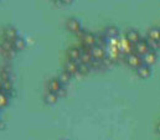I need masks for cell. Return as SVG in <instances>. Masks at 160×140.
<instances>
[{
  "mask_svg": "<svg viewBox=\"0 0 160 140\" xmlns=\"http://www.w3.org/2000/svg\"><path fill=\"white\" fill-rule=\"evenodd\" d=\"M2 36H4L5 40L11 41V42H14V41L16 40V32H15V30L11 29V28H6V29L2 31Z\"/></svg>",
  "mask_w": 160,
  "mask_h": 140,
  "instance_id": "obj_11",
  "label": "cell"
},
{
  "mask_svg": "<svg viewBox=\"0 0 160 140\" xmlns=\"http://www.w3.org/2000/svg\"><path fill=\"white\" fill-rule=\"evenodd\" d=\"M133 48H134V52L137 53V55H139V56H143V55H145L150 48H149V45H148V42H147V40H140L139 42H137L134 46H133Z\"/></svg>",
  "mask_w": 160,
  "mask_h": 140,
  "instance_id": "obj_2",
  "label": "cell"
},
{
  "mask_svg": "<svg viewBox=\"0 0 160 140\" xmlns=\"http://www.w3.org/2000/svg\"><path fill=\"white\" fill-rule=\"evenodd\" d=\"M125 38L128 42H130L132 45H135L137 42H139L142 40V37L139 35V32L137 30H128L127 31V35H125Z\"/></svg>",
  "mask_w": 160,
  "mask_h": 140,
  "instance_id": "obj_8",
  "label": "cell"
},
{
  "mask_svg": "<svg viewBox=\"0 0 160 140\" xmlns=\"http://www.w3.org/2000/svg\"><path fill=\"white\" fill-rule=\"evenodd\" d=\"M77 63H78V73L81 74H87L91 71L89 65H84V63H80V62H77Z\"/></svg>",
  "mask_w": 160,
  "mask_h": 140,
  "instance_id": "obj_18",
  "label": "cell"
},
{
  "mask_svg": "<svg viewBox=\"0 0 160 140\" xmlns=\"http://www.w3.org/2000/svg\"><path fill=\"white\" fill-rule=\"evenodd\" d=\"M57 99H58V96H57L56 93L46 92V94L43 96V101H45V103H47V104H53V103L57 102Z\"/></svg>",
  "mask_w": 160,
  "mask_h": 140,
  "instance_id": "obj_12",
  "label": "cell"
},
{
  "mask_svg": "<svg viewBox=\"0 0 160 140\" xmlns=\"http://www.w3.org/2000/svg\"><path fill=\"white\" fill-rule=\"evenodd\" d=\"M65 71L70 74V76H73L76 73H78V63L75 62V61H67L66 65H65Z\"/></svg>",
  "mask_w": 160,
  "mask_h": 140,
  "instance_id": "obj_9",
  "label": "cell"
},
{
  "mask_svg": "<svg viewBox=\"0 0 160 140\" xmlns=\"http://www.w3.org/2000/svg\"><path fill=\"white\" fill-rule=\"evenodd\" d=\"M148 38H152V40H155V41H159L160 42V29L159 28H152V29L148 31Z\"/></svg>",
  "mask_w": 160,
  "mask_h": 140,
  "instance_id": "obj_14",
  "label": "cell"
},
{
  "mask_svg": "<svg viewBox=\"0 0 160 140\" xmlns=\"http://www.w3.org/2000/svg\"><path fill=\"white\" fill-rule=\"evenodd\" d=\"M91 56H92V58H93V60L102 61V60L106 57V51H104L103 46L94 45V46L91 48Z\"/></svg>",
  "mask_w": 160,
  "mask_h": 140,
  "instance_id": "obj_4",
  "label": "cell"
},
{
  "mask_svg": "<svg viewBox=\"0 0 160 140\" xmlns=\"http://www.w3.org/2000/svg\"><path fill=\"white\" fill-rule=\"evenodd\" d=\"M157 132H158V134H160V123L157 125Z\"/></svg>",
  "mask_w": 160,
  "mask_h": 140,
  "instance_id": "obj_22",
  "label": "cell"
},
{
  "mask_svg": "<svg viewBox=\"0 0 160 140\" xmlns=\"http://www.w3.org/2000/svg\"><path fill=\"white\" fill-rule=\"evenodd\" d=\"M67 29H68L70 31H72V32L80 31V24H78V21L75 20V19L68 20V21H67Z\"/></svg>",
  "mask_w": 160,
  "mask_h": 140,
  "instance_id": "obj_15",
  "label": "cell"
},
{
  "mask_svg": "<svg viewBox=\"0 0 160 140\" xmlns=\"http://www.w3.org/2000/svg\"><path fill=\"white\" fill-rule=\"evenodd\" d=\"M158 60V55H157V51H153V50H149L145 55L142 56V61L144 65L147 66H153Z\"/></svg>",
  "mask_w": 160,
  "mask_h": 140,
  "instance_id": "obj_3",
  "label": "cell"
},
{
  "mask_svg": "<svg viewBox=\"0 0 160 140\" xmlns=\"http://www.w3.org/2000/svg\"><path fill=\"white\" fill-rule=\"evenodd\" d=\"M96 42H97V38H96V36L93 35V34H91V32H84V34L82 35V43H83L84 46L92 48V47L96 45Z\"/></svg>",
  "mask_w": 160,
  "mask_h": 140,
  "instance_id": "obj_5",
  "label": "cell"
},
{
  "mask_svg": "<svg viewBox=\"0 0 160 140\" xmlns=\"http://www.w3.org/2000/svg\"><path fill=\"white\" fill-rule=\"evenodd\" d=\"M135 73H137V76L138 77H140V78H149L150 77V74H152V68H150V66H147V65H140L137 70H135Z\"/></svg>",
  "mask_w": 160,
  "mask_h": 140,
  "instance_id": "obj_7",
  "label": "cell"
},
{
  "mask_svg": "<svg viewBox=\"0 0 160 140\" xmlns=\"http://www.w3.org/2000/svg\"><path fill=\"white\" fill-rule=\"evenodd\" d=\"M147 42L149 45V48L153 50V51H157L158 48H160L159 41H155V40H152V38H147Z\"/></svg>",
  "mask_w": 160,
  "mask_h": 140,
  "instance_id": "obj_17",
  "label": "cell"
},
{
  "mask_svg": "<svg viewBox=\"0 0 160 140\" xmlns=\"http://www.w3.org/2000/svg\"><path fill=\"white\" fill-rule=\"evenodd\" d=\"M125 62L129 67H133V68H138L140 65H143V61H142V56L137 55L135 52H132L129 55L125 56Z\"/></svg>",
  "mask_w": 160,
  "mask_h": 140,
  "instance_id": "obj_1",
  "label": "cell"
},
{
  "mask_svg": "<svg viewBox=\"0 0 160 140\" xmlns=\"http://www.w3.org/2000/svg\"><path fill=\"white\" fill-rule=\"evenodd\" d=\"M57 79L60 81V83H61L62 86H66V84H68V82L71 81V76H70L66 71H63V72H60Z\"/></svg>",
  "mask_w": 160,
  "mask_h": 140,
  "instance_id": "obj_13",
  "label": "cell"
},
{
  "mask_svg": "<svg viewBox=\"0 0 160 140\" xmlns=\"http://www.w3.org/2000/svg\"><path fill=\"white\" fill-rule=\"evenodd\" d=\"M62 88V84L60 83V81L57 78H52L47 82V92H51V93H58V91Z\"/></svg>",
  "mask_w": 160,
  "mask_h": 140,
  "instance_id": "obj_6",
  "label": "cell"
},
{
  "mask_svg": "<svg viewBox=\"0 0 160 140\" xmlns=\"http://www.w3.org/2000/svg\"><path fill=\"white\" fill-rule=\"evenodd\" d=\"M67 56L70 58V61H75V62H78L81 57V51L78 47H72L67 51Z\"/></svg>",
  "mask_w": 160,
  "mask_h": 140,
  "instance_id": "obj_10",
  "label": "cell"
},
{
  "mask_svg": "<svg viewBox=\"0 0 160 140\" xmlns=\"http://www.w3.org/2000/svg\"><path fill=\"white\" fill-rule=\"evenodd\" d=\"M8 102H9V97L5 93L0 92V108H4L5 105L8 104Z\"/></svg>",
  "mask_w": 160,
  "mask_h": 140,
  "instance_id": "obj_19",
  "label": "cell"
},
{
  "mask_svg": "<svg viewBox=\"0 0 160 140\" xmlns=\"http://www.w3.org/2000/svg\"><path fill=\"white\" fill-rule=\"evenodd\" d=\"M118 32H119V30H118L116 26H111V28H108V29L106 30V35L108 36V37H111V38L118 36Z\"/></svg>",
  "mask_w": 160,
  "mask_h": 140,
  "instance_id": "obj_16",
  "label": "cell"
},
{
  "mask_svg": "<svg viewBox=\"0 0 160 140\" xmlns=\"http://www.w3.org/2000/svg\"><path fill=\"white\" fill-rule=\"evenodd\" d=\"M12 43H14V48H15L16 51H19V50L24 48V41H22L21 38H16Z\"/></svg>",
  "mask_w": 160,
  "mask_h": 140,
  "instance_id": "obj_20",
  "label": "cell"
},
{
  "mask_svg": "<svg viewBox=\"0 0 160 140\" xmlns=\"http://www.w3.org/2000/svg\"><path fill=\"white\" fill-rule=\"evenodd\" d=\"M61 1H62L63 4H70V2L72 1V0H61Z\"/></svg>",
  "mask_w": 160,
  "mask_h": 140,
  "instance_id": "obj_21",
  "label": "cell"
}]
</instances>
